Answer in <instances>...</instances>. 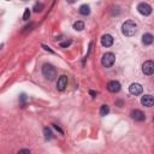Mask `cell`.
Masks as SVG:
<instances>
[{"mask_svg": "<svg viewBox=\"0 0 154 154\" xmlns=\"http://www.w3.org/2000/svg\"><path fill=\"white\" fill-rule=\"evenodd\" d=\"M43 7H45V5L42 3H37V4H35V6H34V11H35V12H41Z\"/></svg>", "mask_w": 154, "mask_h": 154, "instance_id": "e0dca14e", "label": "cell"}, {"mask_svg": "<svg viewBox=\"0 0 154 154\" xmlns=\"http://www.w3.org/2000/svg\"><path fill=\"white\" fill-rule=\"evenodd\" d=\"M142 72H143L145 75H148V76L153 75V72H154V63L152 60L145 61L143 65H142Z\"/></svg>", "mask_w": 154, "mask_h": 154, "instance_id": "277c9868", "label": "cell"}, {"mask_svg": "<svg viewBox=\"0 0 154 154\" xmlns=\"http://www.w3.org/2000/svg\"><path fill=\"white\" fill-rule=\"evenodd\" d=\"M141 104L146 106V107H152L153 104H154V99H153V96L149 95V94H147L145 96H142V99H141Z\"/></svg>", "mask_w": 154, "mask_h": 154, "instance_id": "8fae6325", "label": "cell"}, {"mask_svg": "<svg viewBox=\"0 0 154 154\" xmlns=\"http://www.w3.org/2000/svg\"><path fill=\"white\" fill-rule=\"evenodd\" d=\"M79 13L83 15V16H88L90 13V7L88 6V5H82L81 7H79Z\"/></svg>", "mask_w": 154, "mask_h": 154, "instance_id": "4fadbf2b", "label": "cell"}, {"mask_svg": "<svg viewBox=\"0 0 154 154\" xmlns=\"http://www.w3.org/2000/svg\"><path fill=\"white\" fill-rule=\"evenodd\" d=\"M137 10H139V12L141 15H143V16H149L152 13L151 5H148L147 3H140L137 5Z\"/></svg>", "mask_w": 154, "mask_h": 154, "instance_id": "5b68a950", "label": "cell"}, {"mask_svg": "<svg viewBox=\"0 0 154 154\" xmlns=\"http://www.w3.org/2000/svg\"><path fill=\"white\" fill-rule=\"evenodd\" d=\"M107 90L110 93H118L121 90V83L118 81H110L107 83Z\"/></svg>", "mask_w": 154, "mask_h": 154, "instance_id": "ba28073f", "label": "cell"}, {"mask_svg": "<svg viewBox=\"0 0 154 154\" xmlns=\"http://www.w3.org/2000/svg\"><path fill=\"white\" fill-rule=\"evenodd\" d=\"M52 125H53V127H54V128H55L57 130L59 131L60 134H64V131H63V130H61V129H60V128H59V127H58V125H57V124H52Z\"/></svg>", "mask_w": 154, "mask_h": 154, "instance_id": "7402d4cb", "label": "cell"}, {"mask_svg": "<svg viewBox=\"0 0 154 154\" xmlns=\"http://www.w3.org/2000/svg\"><path fill=\"white\" fill-rule=\"evenodd\" d=\"M113 41H115L113 36L110 35V34H105V35L101 37V45L104 47H111L113 45Z\"/></svg>", "mask_w": 154, "mask_h": 154, "instance_id": "9c48e42d", "label": "cell"}, {"mask_svg": "<svg viewBox=\"0 0 154 154\" xmlns=\"http://www.w3.org/2000/svg\"><path fill=\"white\" fill-rule=\"evenodd\" d=\"M108 112H110V106H108V105H101V107H100V116L105 117L106 115H108Z\"/></svg>", "mask_w": 154, "mask_h": 154, "instance_id": "9a60e30c", "label": "cell"}, {"mask_svg": "<svg viewBox=\"0 0 154 154\" xmlns=\"http://www.w3.org/2000/svg\"><path fill=\"white\" fill-rule=\"evenodd\" d=\"M137 31V24L134 21H127L122 25V33L125 36H133Z\"/></svg>", "mask_w": 154, "mask_h": 154, "instance_id": "6da1fadb", "label": "cell"}, {"mask_svg": "<svg viewBox=\"0 0 154 154\" xmlns=\"http://www.w3.org/2000/svg\"><path fill=\"white\" fill-rule=\"evenodd\" d=\"M30 15H31L30 10H29V9H25V11H24V15H23V19H24V21H28V19L30 18Z\"/></svg>", "mask_w": 154, "mask_h": 154, "instance_id": "ac0fdd59", "label": "cell"}, {"mask_svg": "<svg viewBox=\"0 0 154 154\" xmlns=\"http://www.w3.org/2000/svg\"><path fill=\"white\" fill-rule=\"evenodd\" d=\"M42 48H43L45 51H48V52H49V53H54V52H53V51H52V49H51V48H49L48 46H46V45H42Z\"/></svg>", "mask_w": 154, "mask_h": 154, "instance_id": "44dd1931", "label": "cell"}, {"mask_svg": "<svg viewBox=\"0 0 154 154\" xmlns=\"http://www.w3.org/2000/svg\"><path fill=\"white\" fill-rule=\"evenodd\" d=\"M115 61H116V57L111 52L105 53L104 55H102V58H101V64H102V66H105V67H111L113 64H115Z\"/></svg>", "mask_w": 154, "mask_h": 154, "instance_id": "3957f363", "label": "cell"}, {"mask_svg": "<svg viewBox=\"0 0 154 154\" xmlns=\"http://www.w3.org/2000/svg\"><path fill=\"white\" fill-rule=\"evenodd\" d=\"M130 117L136 122H143L146 119V115L141 110H133L130 112Z\"/></svg>", "mask_w": 154, "mask_h": 154, "instance_id": "8992f818", "label": "cell"}, {"mask_svg": "<svg viewBox=\"0 0 154 154\" xmlns=\"http://www.w3.org/2000/svg\"><path fill=\"white\" fill-rule=\"evenodd\" d=\"M153 35L152 34H149V33H147V34H145L143 36H142V43L145 45V46H149V45H152L153 43Z\"/></svg>", "mask_w": 154, "mask_h": 154, "instance_id": "7c38bea8", "label": "cell"}, {"mask_svg": "<svg viewBox=\"0 0 154 154\" xmlns=\"http://www.w3.org/2000/svg\"><path fill=\"white\" fill-rule=\"evenodd\" d=\"M18 154H31V152L29 149H27V148H24V149H21L18 152Z\"/></svg>", "mask_w": 154, "mask_h": 154, "instance_id": "ffe728a7", "label": "cell"}, {"mask_svg": "<svg viewBox=\"0 0 154 154\" xmlns=\"http://www.w3.org/2000/svg\"><path fill=\"white\" fill-rule=\"evenodd\" d=\"M43 133H45V137H46V140L53 139V134H52V131H51L49 128H45L43 129Z\"/></svg>", "mask_w": 154, "mask_h": 154, "instance_id": "2e32d148", "label": "cell"}, {"mask_svg": "<svg viewBox=\"0 0 154 154\" xmlns=\"http://www.w3.org/2000/svg\"><path fill=\"white\" fill-rule=\"evenodd\" d=\"M73 29L77 30V31H82L84 29V23L82 21H77L73 23Z\"/></svg>", "mask_w": 154, "mask_h": 154, "instance_id": "5bb4252c", "label": "cell"}, {"mask_svg": "<svg viewBox=\"0 0 154 154\" xmlns=\"http://www.w3.org/2000/svg\"><path fill=\"white\" fill-rule=\"evenodd\" d=\"M89 94L92 96H96V92H94V90H89Z\"/></svg>", "mask_w": 154, "mask_h": 154, "instance_id": "603a6c76", "label": "cell"}, {"mask_svg": "<svg viewBox=\"0 0 154 154\" xmlns=\"http://www.w3.org/2000/svg\"><path fill=\"white\" fill-rule=\"evenodd\" d=\"M66 85H67V76L61 75L58 78V82H57V88H58V90H64Z\"/></svg>", "mask_w": 154, "mask_h": 154, "instance_id": "30bf717a", "label": "cell"}, {"mask_svg": "<svg viewBox=\"0 0 154 154\" xmlns=\"http://www.w3.org/2000/svg\"><path fill=\"white\" fill-rule=\"evenodd\" d=\"M129 92L130 94H133V95H141L142 92H143V87L140 84V83H133L129 87Z\"/></svg>", "mask_w": 154, "mask_h": 154, "instance_id": "52a82bcc", "label": "cell"}, {"mask_svg": "<svg viewBox=\"0 0 154 154\" xmlns=\"http://www.w3.org/2000/svg\"><path fill=\"white\" fill-rule=\"evenodd\" d=\"M71 43H72L71 40H66V41H64V42H60V47H63V48H64V47H69Z\"/></svg>", "mask_w": 154, "mask_h": 154, "instance_id": "d6986e66", "label": "cell"}, {"mask_svg": "<svg viewBox=\"0 0 154 154\" xmlns=\"http://www.w3.org/2000/svg\"><path fill=\"white\" fill-rule=\"evenodd\" d=\"M42 75L45 78L49 79V81H53V79L57 77V70L55 67L52 64H43L42 65Z\"/></svg>", "mask_w": 154, "mask_h": 154, "instance_id": "7a4b0ae2", "label": "cell"}]
</instances>
